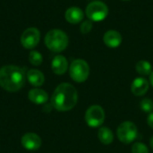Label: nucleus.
I'll list each match as a JSON object with an SVG mask.
<instances>
[{"mask_svg":"<svg viewBox=\"0 0 153 153\" xmlns=\"http://www.w3.org/2000/svg\"><path fill=\"white\" fill-rule=\"evenodd\" d=\"M65 20L72 24H77L83 20L84 13L82 10L77 6H72L68 8L65 13Z\"/></svg>","mask_w":153,"mask_h":153,"instance_id":"nucleus-13","label":"nucleus"},{"mask_svg":"<svg viewBox=\"0 0 153 153\" xmlns=\"http://www.w3.org/2000/svg\"><path fill=\"white\" fill-rule=\"evenodd\" d=\"M132 153H149V149L144 143H136L132 147Z\"/></svg>","mask_w":153,"mask_h":153,"instance_id":"nucleus-20","label":"nucleus"},{"mask_svg":"<svg viewBox=\"0 0 153 153\" xmlns=\"http://www.w3.org/2000/svg\"><path fill=\"white\" fill-rule=\"evenodd\" d=\"M25 81L24 71L16 65H4L0 69V86L10 92L19 91Z\"/></svg>","mask_w":153,"mask_h":153,"instance_id":"nucleus-2","label":"nucleus"},{"mask_svg":"<svg viewBox=\"0 0 153 153\" xmlns=\"http://www.w3.org/2000/svg\"><path fill=\"white\" fill-rule=\"evenodd\" d=\"M98 137L100 139V141L105 144V145H108L110 144L113 140H114V135H113V133L112 131L108 128V127H101L100 130H99V133H98Z\"/></svg>","mask_w":153,"mask_h":153,"instance_id":"nucleus-16","label":"nucleus"},{"mask_svg":"<svg viewBox=\"0 0 153 153\" xmlns=\"http://www.w3.org/2000/svg\"><path fill=\"white\" fill-rule=\"evenodd\" d=\"M136 72L141 75H149L152 73V66L150 62L141 60L136 64Z\"/></svg>","mask_w":153,"mask_h":153,"instance_id":"nucleus-17","label":"nucleus"},{"mask_svg":"<svg viewBox=\"0 0 153 153\" xmlns=\"http://www.w3.org/2000/svg\"><path fill=\"white\" fill-rule=\"evenodd\" d=\"M123 1H130V0H123Z\"/></svg>","mask_w":153,"mask_h":153,"instance_id":"nucleus-25","label":"nucleus"},{"mask_svg":"<svg viewBox=\"0 0 153 153\" xmlns=\"http://www.w3.org/2000/svg\"><path fill=\"white\" fill-rule=\"evenodd\" d=\"M105 120V111L98 105L90 107L85 113V121L91 127L96 128L100 126Z\"/></svg>","mask_w":153,"mask_h":153,"instance_id":"nucleus-7","label":"nucleus"},{"mask_svg":"<svg viewBox=\"0 0 153 153\" xmlns=\"http://www.w3.org/2000/svg\"><path fill=\"white\" fill-rule=\"evenodd\" d=\"M117 134L120 142L128 144L136 139L138 135V129L134 123L126 121L119 125L117 130Z\"/></svg>","mask_w":153,"mask_h":153,"instance_id":"nucleus-6","label":"nucleus"},{"mask_svg":"<svg viewBox=\"0 0 153 153\" xmlns=\"http://www.w3.org/2000/svg\"><path fill=\"white\" fill-rule=\"evenodd\" d=\"M92 27H93L92 21L86 20V21H83L82 22L81 27H80V30H81V32L82 34H87V33H89L92 30Z\"/></svg>","mask_w":153,"mask_h":153,"instance_id":"nucleus-21","label":"nucleus"},{"mask_svg":"<svg viewBox=\"0 0 153 153\" xmlns=\"http://www.w3.org/2000/svg\"><path fill=\"white\" fill-rule=\"evenodd\" d=\"M151 147H152V149L153 150V136L152 137V139H151Z\"/></svg>","mask_w":153,"mask_h":153,"instance_id":"nucleus-24","label":"nucleus"},{"mask_svg":"<svg viewBox=\"0 0 153 153\" xmlns=\"http://www.w3.org/2000/svg\"><path fill=\"white\" fill-rule=\"evenodd\" d=\"M69 73L71 78L76 82H85L90 74V67L86 61L82 59H75L72 62Z\"/></svg>","mask_w":153,"mask_h":153,"instance_id":"nucleus-4","label":"nucleus"},{"mask_svg":"<svg viewBox=\"0 0 153 153\" xmlns=\"http://www.w3.org/2000/svg\"><path fill=\"white\" fill-rule=\"evenodd\" d=\"M51 68H52V71L56 74L62 75L67 71L68 62H67L66 58L64 56H61V55L56 56L52 60Z\"/></svg>","mask_w":153,"mask_h":153,"instance_id":"nucleus-12","label":"nucleus"},{"mask_svg":"<svg viewBox=\"0 0 153 153\" xmlns=\"http://www.w3.org/2000/svg\"><path fill=\"white\" fill-rule=\"evenodd\" d=\"M122 36L117 30H108L103 36V41L105 45L111 48H116L122 43Z\"/></svg>","mask_w":153,"mask_h":153,"instance_id":"nucleus-10","label":"nucleus"},{"mask_svg":"<svg viewBox=\"0 0 153 153\" xmlns=\"http://www.w3.org/2000/svg\"><path fill=\"white\" fill-rule=\"evenodd\" d=\"M40 40V32L35 27L26 29L21 36V43L24 48L33 49Z\"/></svg>","mask_w":153,"mask_h":153,"instance_id":"nucleus-8","label":"nucleus"},{"mask_svg":"<svg viewBox=\"0 0 153 153\" xmlns=\"http://www.w3.org/2000/svg\"><path fill=\"white\" fill-rule=\"evenodd\" d=\"M150 82H151V84L153 86V71L152 73L150 74Z\"/></svg>","mask_w":153,"mask_h":153,"instance_id":"nucleus-23","label":"nucleus"},{"mask_svg":"<svg viewBox=\"0 0 153 153\" xmlns=\"http://www.w3.org/2000/svg\"><path fill=\"white\" fill-rule=\"evenodd\" d=\"M22 145L24 149L28 151H36L41 146V139L40 137L34 133H27L25 134L21 140Z\"/></svg>","mask_w":153,"mask_h":153,"instance_id":"nucleus-9","label":"nucleus"},{"mask_svg":"<svg viewBox=\"0 0 153 153\" xmlns=\"http://www.w3.org/2000/svg\"><path fill=\"white\" fill-rule=\"evenodd\" d=\"M77 100L76 89L72 84L64 82L55 90L51 98V104L58 111H69L75 107Z\"/></svg>","mask_w":153,"mask_h":153,"instance_id":"nucleus-1","label":"nucleus"},{"mask_svg":"<svg viewBox=\"0 0 153 153\" xmlns=\"http://www.w3.org/2000/svg\"><path fill=\"white\" fill-rule=\"evenodd\" d=\"M140 107L143 112L152 113V111L153 110V101L150 99H144L141 101Z\"/></svg>","mask_w":153,"mask_h":153,"instance_id":"nucleus-19","label":"nucleus"},{"mask_svg":"<svg viewBox=\"0 0 153 153\" xmlns=\"http://www.w3.org/2000/svg\"><path fill=\"white\" fill-rule=\"evenodd\" d=\"M85 13L89 20L92 22H101L108 16V7L101 1H93L87 5Z\"/></svg>","mask_w":153,"mask_h":153,"instance_id":"nucleus-5","label":"nucleus"},{"mask_svg":"<svg viewBox=\"0 0 153 153\" xmlns=\"http://www.w3.org/2000/svg\"><path fill=\"white\" fill-rule=\"evenodd\" d=\"M147 123H148L149 126L153 129V113L152 112L149 115V117H148V118H147Z\"/></svg>","mask_w":153,"mask_h":153,"instance_id":"nucleus-22","label":"nucleus"},{"mask_svg":"<svg viewBox=\"0 0 153 153\" xmlns=\"http://www.w3.org/2000/svg\"><path fill=\"white\" fill-rule=\"evenodd\" d=\"M29 100L37 105H41L44 104L48 101V94L41 89H32L29 91L28 94Z\"/></svg>","mask_w":153,"mask_h":153,"instance_id":"nucleus-14","label":"nucleus"},{"mask_svg":"<svg viewBox=\"0 0 153 153\" xmlns=\"http://www.w3.org/2000/svg\"><path fill=\"white\" fill-rule=\"evenodd\" d=\"M68 36L61 30L54 29L49 30L45 36V44L52 52L60 53L68 46Z\"/></svg>","mask_w":153,"mask_h":153,"instance_id":"nucleus-3","label":"nucleus"},{"mask_svg":"<svg viewBox=\"0 0 153 153\" xmlns=\"http://www.w3.org/2000/svg\"><path fill=\"white\" fill-rule=\"evenodd\" d=\"M149 82L143 77H138L134 80L131 85V91L135 96H143L149 90Z\"/></svg>","mask_w":153,"mask_h":153,"instance_id":"nucleus-11","label":"nucleus"},{"mask_svg":"<svg viewBox=\"0 0 153 153\" xmlns=\"http://www.w3.org/2000/svg\"><path fill=\"white\" fill-rule=\"evenodd\" d=\"M27 79H28L29 82L35 87L41 86L45 82L44 74L39 70H37V69L29 70L27 73Z\"/></svg>","mask_w":153,"mask_h":153,"instance_id":"nucleus-15","label":"nucleus"},{"mask_svg":"<svg viewBox=\"0 0 153 153\" xmlns=\"http://www.w3.org/2000/svg\"><path fill=\"white\" fill-rule=\"evenodd\" d=\"M29 61H30V63L32 65L39 66V65H40L42 64L43 58H42L41 54H40L39 51L31 50V51L30 52V55H29Z\"/></svg>","mask_w":153,"mask_h":153,"instance_id":"nucleus-18","label":"nucleus"}]
</instances>
